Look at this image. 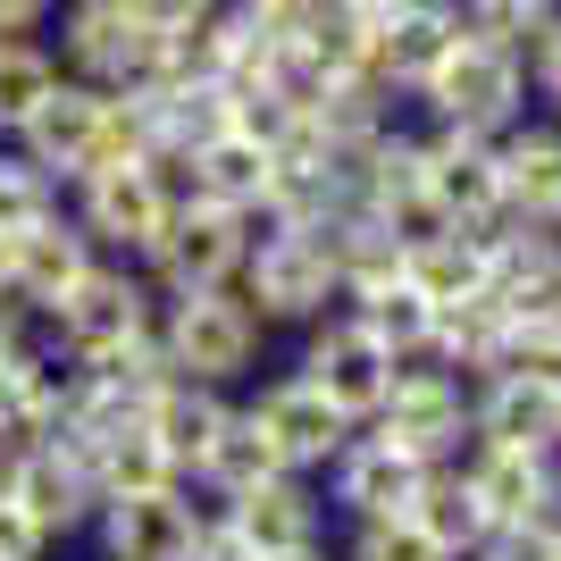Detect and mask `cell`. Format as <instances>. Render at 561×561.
I'll list each match as a JSON object with an SVG mask.
<instances>
[{"mask_svg":"<svg viewBox=\"0 0 561 561\" xmlns=\"http://www.w3.org/2000/svg\"><path fill=\"white\" fill-rule=\"evenodd\" d=\"M0 478H9V453H0Z\"/></svg>","mask_w":561,"mask_h":561,"instance_id":"ee69618b","label":"cell"},{"mask_svg":"<svg viewBox=\"0 0 561 561\" xmlns=\"http://www.w3.org/2000/svg\"><path fill=\"white\" fill-rule=\"evenodd\" d=\"M234 420V394H218V386H193V377H160L151 394H142V436L168 453V469L176 478H193V469L210 461L218 427Z\"/></svg>","mask_w":561,"mask_h":561,"instance_id":"d6986e66","label":"cell"},{"mask_svg":"<svg viewBox=\"0 0 561 561\" xmlns=\"http://www.w3.org/2000/svg\"><path fill=\"white\" fill-rule=\"evenodd\" d=\"M260 561H335V537L328 545H294V553H260Z\"/></svg>","mask_w":561,"mask_h":561,"instance_id":"ab89813d","label":"cell"},{"mask_svg":"<svg viewBox=\"0 0 561 561\" xmlns=\"http://www.w3.org/2000/svg\"><path fill=\"white\" fill-rule=\"evenodd\" d=\"M277 445H268V436H260L252 420H243V402H234V420L218 427V445H210V461L193 469L185 486H202V494H218V503H243V494L252 486H268V478H277Z\"/></svg>","mask_w":561,"mask_h":561,"instance_id":"d4e9b609","label":"cell"},{"mask_svg":"<svg viewBox=\"0 0 561 561\" xmlns=\"http://www.w3.org/2000/svg\"><path fill=\"white\" fill-rule=\"evenodd\" d=\"M50 553H59V545H50L43 528L9 503V494H0V561H50Z\"/></svg>","mask_w":561,"mask_h":561,"instance_id":"74e56055","label":"cell"},{"mask_svg":"<svg viewBox=\"0 0 561 561\" xmlns=\"http://www.w3.org/2000/svg\"><path fill=\"white\" fill-rule=\"evenodd\" d=\"M234 294L260 310V328H319L328 310H344V285H335V260H328V234H268L252 243Z\"/></svg>","mask_w":561,"mask_h":561,"instance_id":"5b68a950","label":"cell"},{"mask_svg":"<svg viewBox=\"0 0 561 561\" xmlns=\"http://www.w3.org/2000/svg\"><path fill=\"white\" fill-rule=\"evenodd\" d=\"M344 9H360V18H386V9H394V0H344Z\"/></svg>","mask_w":561,"mask_h":561,"instance_id":"60d3db41","label":"cell"},{"mask_svg":"<svg viewBox=\"0 0 561 561\" xmlns=\"http://www.w3.org/2000/svg\"><path fill=\"white\" fill-rule=\"evenodd\" d=\"M411 101H420L427 126H453V135H486L494 142V135H512L519 117H528V76H519L512 50H486V43L461 34V50H453Z\"/></svg>","mask_w":561,"mask_h":561,"instance_id":"277c9868","label":"cell"},{"mask_svg":"<svg viewBox=\"0 0 561 561\" xmlns=\"http://www.w3.org/2000/svg\"><path fill=\"white\" fill-rule=\"evenodd\" d=\"M519 76H528V93L537 101H561V9L528 34V50H519Z\"/></svg>","mask_w":561,"mask_h":561,"instance_id":"d590c367","label":"cell"},{"mask_svg":"<svg viewBox=\"0 0 561 561\" xmlns=\"http://www.w3.org/2000/svg\"><path fill=\"white\" fill-rule=\"evenodd\" d=\"M494 185L512 218H553L561 210V126L519 117L512 135H494Z\"/></svg>","mask_w":561,"mask_h":561,"instance_id":"7402d4cb","label":"cell"},{"mask_svg":"<svg viewBox=\"0 0 561 561\" xmlns=\"http://www.w3.org/2000/svg\"><path fill=\"white\" fill-rule=\"evenodd\" d=\"M0 494H9V503H18V512L34 519L50 545H76L84 528H93V512H101V494H93V478H84V461H76V453H59V445L18 453V461H9V478H0Z\"/></svg>","mask_w":561,"mask_h":561,"instance_id":"2e32d148","label":"cell"},{"mask_svg":"<svg viewBox=\"0 0 561 561\" xmlns=\"http://www.w3.org/2000/svg\"><path fill=\"white\" fill-rule=\"evenodd\" d=\"M553 218H561V210H553Z\"/></svg>","mask_w":561,"mask_h":561,"instance_id":"f6af8a7d","label":"cell"},{"mask_svg":"<svg viewBox=\"0 0 561 561\" xmlns=\"http://www.w3.org/2000/svg\"><path fill=\"white\" fill-rule=\"evenodd\" d=\"M411 519H420V528H427L436 545H445L453 561H469L478 545H486V528H494V519H486V503L469 494V478H461L453 461L420 478V494H411Z\"/></svg>","mask_w":561,"mask_h":561,"instance_id":"484cf974","label":"cell"},{"mask_svg":"<svg viewBox=\"0 0 561 561\" xmlns=\"http://www.w3.org/2000/svg\"><path fill=\"white\" fill-rule=\"evenodd\" d=\"M377 227L394 234V252H420V243H436V234H453V218L436 210V193H394V202H386V210H369Z\"/></svg>","mask_w":561,"mask_h":561,"instance_id":"836d02e7","label":"cell"},{"mask_svg":"<svg viewBox=\"0 0 561 561\" xmlns=\"http://www.w3.org/2000/svg\"><path fill=\"white\" fill-rule=\"evenodd\" d=\"M59 93V50L43 34H9L0 43V142L25 135V117Z\"/></svg>","mask_w":561,"mask_h":561,"instance_id":"f546056e","label":"cell"},{"mask_svg":"<svg viewBox=\"0 0 561 561\" xmlns=\"http://www.w3.org/2000/svg\"><path fill=\"white\" fill-rule=\"evenodd\" d=\"M268 176H277V160L252 135H218L193 151V202H218V210H260Z\"/></svg>","mask_w":561,"mask_h":561,"instance_id":"cb8c5ba5","label":"cell"},{"mask_svg":"<svg viewBox=\"0 0 561 561\" xmlns=\"http://www.w3.org/2000/svg\"><path fill=\"white\" fill-rule=\"evenodd\" d=\"M369 427L394 453H411L420 469H445V461H461V445H469V386L453 369H436V360H402Z\"/></svg>","mask_w":561,"mask_h":561,"instance_id":"ba28073f","label":"cell"},{"mask_svg":"<svg viewBox=\"0 0 561 561\" xmlns=\"http://www.w3.org/2000/svg\"><path fill=\"white\" fill-rule=\"evenodd\" d=\"M135 25H151V34H185V25H202L218 9V0H117Z\"/></svg>","mask_w":561,"mask_h":561,"instance_id":"8d00e7d4","label":"cell"},{"mask_svg":"<svg viewBox=\"0 0 561 561\" xmlns=\"http://www.w3.org/2000/svg\"><path fill=\"white\" fill-rule=\"evenodd\" d=\"M545 117H553V126H561V101H545Z\"/></svg>","mask_w":561,"mask_h":561,"instance_id":"b9f144b4","label":"cell"},{"mask_svg":"<svg viewBox=\"0 0 561 561\" xmlns=\"http://www.w3.org/2000/svg\"><path fill=\"white\" fill-rule=\"evenodd\" d=\"M420 185L436 193V210L469 234V243H494L512 227L503 210V185H494V142L486 135H453V126H420Z\"/></svg>","mask_w":561,"mask_h":561,"instance_id":"30bf717a","label":"cell"},{"mask_svg":"<svg viewBox=\"0 0 561 561\" xmlns=\"http://www.w3.org/2000/svg\"><path fill=\"white\" fill-rule=\"evenodd\" d=\"M453 469L469 478V494L486 503L494 528H512V519H553V512H561V461H553V453L486 445V436H469Z\"/></svg>","mask_w":561,"mask_h":561,"instance_id":"9a60e30c","label":"cell"},{"mask_svg":"<svg viewBox=\"0 0 561 561\" xmlns=\"http://www.w3.org/2000/svg\"><path fill=\"white\" fill-rule=\"evenodd\" d=\"M335 561H453L420 519H360L335 537Z\"/></svg>","mask_w":561,"mask_h":561,"instance_id":"d6a6232c","label":"cell"},{"mask_svg":"<svg viewBox=\"0 0 561 561\" xmlns=\"http://www.w3.org/2000/svg\"><path fill=\"white\" fill-rule=\"evenodd\" d=\"M512 335H519V319H512V302L503 294H469V302H453V310H436V335H427V360L436 369H453L461 386H478V377H494L503 369V352H512Z\"/></svg>","mask_w":561,"mask_h":561,"instance_id":"44dd1931","label":"cell"},{"mask_svg":"<svg viewBox=\"0 0 561 561\" xmlns=\"http://www.w3.org/2000/svg\"><path fill=\"white\" fill-rule=\"evenodd\" d=\"M234 528H243L252 553H294V545H328L335 512H328V494H319V478L277 469L268 486H252L243 503H234Z\"/></svg>","mask_w":561,"mask_h":561,"instance_id":"ffe728a7","label":"cell"},{"mask_svg":"<svg viewBox=\"0 0 561 561\" xmlns=\"http://www.w3.org/2000/svg\"><path fill=\"white\" fill-rule=\"evenodd\" d=\"M59 18V76H76V84H93V93H135V84H151L160 76V43L168 34H151V25H135L117 0H68V9H50Z\"/></svg>","mask_w":561,"mask_h":561,"instance_id":"52a82bcc","label":"cell"},{"mask_svg":"<svg viewBox=\"0 0 561 561\" xmlns=\"http://www.w3.org/2000/svg\"><path fill=\"white\" fill-rule=\"evenodd\" d=\"M93 260H101V252L84 243V227H76L68 210L43 218L34 234H18V243H9V285H18V302L34 310V328H43V310L59 302V294H68L84 268H93Z\"/></svg>","mask_w":561,"mask_h":561,"instance_id":"603a6c76","label":"cell"},{"mask_svg":"<svg viewBox=\"0 0 561 561\" xmlns=\"http://www.w3.org/2000/svg\"><path fill=\"white\" fill-rule=\"evenodd\" d=\"M461 50V0H394L386 18H369V68L377 84H394L402 101Z\"/></svg>","mask_w":561,"mask_h":561,"instance_id":"4fadbf2b","label":"cell"},{"mask_svg":"<svg viewBox=\"0 0 561 561\" xmlns=\"http://www.w3.org/2000/svg\"><path fill=\"white\" fill-rule=\"evenodd\" d=\"M50 9H59V0H0V43H9V34H43Z\"/></svg>","mask_w":561,"mask_h":561,"instance_id":"f35d334b","label":"cell"},{"mask_svg":"<svg viewBox=\"0 0 561 561\" xmlns=\"http://www.w3.org/2000/svg\"><path fill=\"white\" fill-rule=\"evenodd\" d=\"M352 319H360V335H377V344L394 352V369L402 360H427V335H436V302L427 294H411V285H377V294H352Z\"/></svg>","mask_w":561,"mask_h":561,"instance_id":"f1b7e54d","label":"cell"},{"mask_svg":"<svg viewBox=\"0 0 561 561\" xmlns=\"http://www.w3.org/2000/svg\"><path fill=\"white\" fill-rule=\"evenodd\" d=\"M160 352L168 369L193 377V386H218V394H243L268 360V328L260 310L218 285V294H185V302H160Z\"/></svg>","mask_w":561,"mask_h":561,"instance_id":"6da1fadb","label":"cell"},{"mask_svg":"<svg viewBox=\"0 0 561 561\" xmlns=\"http://www.w3.org/2000/svg\"><path fill=\"white\" fill-rule=\"evenodd\" d=\"M469 436L486 445H528V453H553L561 461V394L528 369H494L469 386Z\"/></svg>","mask_w":561,"mask_h":561,"instance_id":"ac0fdd59","label":"cell"},{"mask_svg":"<svg viewBox=\"0 0 561 561\" xmlns=\"http://www.w3.org/2000/svg\"><path fill=\"white\" fill-rule=\"evenodd\" d=\"M469 561H561L553 519H512V528H486V545H478Z\"/></svg>","mask_w":561,"mask_h":561,"instance_id":"e575fe53","label":"cell"},{"mask_svg":"<svg viewBox=\"0 0 561 561\" xmlns=\"http://www.w3.org/2000/svg\"><path fill=\"white\" fill-rule=\"evenodd\" d=\"M68 210V193L50 185L43 168H25L18 151H0V243H18V234H34L43 218Z\"/></svg>","mask_w":561,"mask_h":561,"instance_id":"4dcf8cb0","label":"cell"},{"mask_svg":"<svg viewBox=\"0 0 561 561\" xmlns=\"http://www.w3.org/2000/svg\"><path fill=\"white\" fill-rule=\"evenodd\" d=\"M84 478H93V494L101 503H126V494H160V486H185L176 469H168V453L142 436V420L135 427H117V436H101L93 453H84Z\"/></svg>","mask_w":561,"mask_h":561,"instance_id":"4316f807","label":"cell"},{"mask_svg":"<svg viewBox=\"0 0 561 561\" xmlns=\"http://www.w3.org/2000/svg\"><path fill=\"white\" fill-rule=\"evenodd\" d=\"M294 377H302L310 394H328L352 427H369L377 402H386V386H394V352L377 344V335H360V319H352V310H328L319 328H302Z\"/></svg>","mask_w":561,"mask_h":561,"instance_id":"9c48e42d","label":"cell"},{"mask_svg":"<svg viewBox=\"0 0 561 561\" xmlns=\"http://www.w3.org/2000/svg\"><path fill=\"white\" fill-rule=\"evenodd\" d=\"M84 537H93L101 561H185L193 553V503H185V486L126 494V503H101Z\"/></svg>","mask_w":561,"mask_h":561,"instance_id":"e0dca14e","label":"cell"},{"mask_svg":"<svg viewBox=\"0 0 561 561\" xmlns=\"http://www.w3.org/2000/svg\"><path fill=\"white\" fill-rule=\"evenodd\" d=\"M553 545H561V512H553Z\"/></svg>","mask_w":561,"mask_h":561,"instance_id":"7bdbcfd3","label":"cell"},{"mask_svg":"<svg viewBox=\"0 0 561 561\" xmlns=\"http://www.w3.org/2000/svg\"><path fill=\"white\" fill-rule=\"evenodd\" d=\"M234 402H243V420H252L260 436L277 445V461L294 469V478H319V469L335 461V445L352 436V420L335 411L328 394H310V386H302L294 369H277V377H252V386H243Z\"/></svg>","mask_w":561,"mask_h":561,"instance_id":"8fae6325","label":"cell"},{"mask_svg":"<svg viewBox=\"0 0 561 561\" xmlns=\"http://www.w3.org/2000/svg\"><path fill=\"white\" fill-rule=\"evenodd\" d=\"M420 478L427 469L411 461V453H394L377 427H352L344 445H335V461L319 469V494H328V512L344 519V528H360V519H411Z\"/></svg>","mask_w":561,"mask_h":561,"instance_id":"7c38bea8","label":"cell"},{"mask_svg":"<svg viewBox=\"0 0 561 561\" xmlns=\"http://www.w3.org/2000/svg\"><path fill=\"white\" fill-rule=\"evenodd\" d=\"M151 319H160V294L142 285V268H126V260H93V268L43 310V328H34V335H43L59 360H93V352L142 335Z\"/></svg>","mask_w":561,"mask_h":561,"instance_id":"3957f363","label":"cell"},{"mask_svg":"<svg viewBox=\"0 0 561 561\" xmlns=\"http://www.w3.org/2000/svg\"><path fill=\"white\" fill-rule=\"evenodd\" d=\"M243 260H252V227H243V210L185 202V210L168 218V234L151 243V260H142V285H151L160 302H185V294H218V285H234V277H243Z\"/></svg>","mask_w":561,"mask_h":561,"instance_id":"8992f818","label":"cell"},{"mask_svg":"<svg viewBox=\"0 0 561 561\" xmlns=\"http://www.w3.org/2000/svg\"><path fill=\"white\" fill-rule=\"evenodd\" d=\"M402 285L427 294L436 310L469 302V294H486V243H469L461 227L436 234V243H420V252H402Z\"/></svg>","mask_w":561,"mask_h":561,"instance_id":"83f0119b","label":"cell"},{"mask_svg":"<svg viewBox=\"0 0 561 561\" xmlns=\"http://www.w3.org/2000/svg\"><path fill=\"white\" fill-rule=\"evenodd\" d=\"M176 210H185V202L168 193V176L151 160H126V168H101L84 185H68V218L84 227V243H93L101 260H126V268L151 260V243L168 234Z\"/></svg>","mask_w":561,"mask_h":561,"instance_id":"7a4b0ae2","label":"cell"},{"mask_svg":"<svg viewBox=\"0 0 561 561\" xmlns=\"http://www.w3.org/2000/svg\"><path fill=\"white\" fill-rule=\"evenodd\" d=\"M101 110H110V93H93V84L59 76V93L25 117V135L9 142V151H18L25 168H43L50 185L68 193V185H84V176L101 168Z\"/></svg>","mask_w":561,"mask_h":561,"instance_id":"5bb4252c","label":"cell"},{"mask_svg":"<svg viewBox=\"0 0 561 561\" xmlns=\"http://www.w3.org/2000/svg\"><path fill=\"white\" fill-rule=\"evenodd\" d=\"M553 9H561V0H461V34L519 59V50H528V34H537Z\"/></svg>","mask_w":561,"mask_h":561,"instance_id":"1f68e13d","label":"cell"}]
</instances>
